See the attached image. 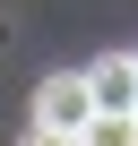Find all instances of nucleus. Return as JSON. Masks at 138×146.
I'll return each instance as SVG.
<instances>
[{"label":"nucleus","mask_w":138,"mask_h":146,"mask_svg":"<svg viewBox=\"0 0 138 146\" xmlns=\"http://www.w3.org/2000/svg\"><path fill=\"white\" fill-rule=\"evenodd\" d=\"M95 120V86H86V69H52V78L35 86V129H69L78 137Z\"/></svg>","instance_id":"obj_1"},{"label":"nucleus","mask_w":138,"mask_h":146,"mask_svg":"<svg viewBox=\"0 0 138 146\" xmlns=\"http://www.w3.org/2000/svg\"><path fill=\"white\" fill-rule=\"evenodd\" d=\"M86 86H95V112H138V60H129V52L95 60V69H86Z\"/></svg>","instance_id":"obj_2"},{"label":"nucleus","mask_w":138,"mask_h":146,"mask_svg":"<svg viewBox=\"0 0 138 146\" xmlns=\"http://www.w3.org/2000/svg\"><path fill=\"white\" fill-rule=\"evenodd\" d=\"M78 146H138V112H95L78 129Z\"/></svg>","instance_id":"obj_3"},{"label":"nucleus","mask_w":138,"mask_h":146,"mask_svg":"<svg viewBox=\"0 0 138 146\" xmlns=\"http://www.w3.org/2000/svg\"><path fill=\"white\" fill-rule=\"evenodd\" d=\"M17 146H78V137H69V129H26Z\"/></svg>","instance_id":"obj_4"},{"label":"nucleus","mask_w":138,"mask_h":146,"mask_svg":"<svg viewBox=\"0 0 138 146\" xmlns=\"http://www.w3.org/2000/svg\"><path fill=\"white\" fill-rule=\"evenodd\" d=\"M129 60H138V52H129Z\"/></svg>","instance_id":"obj_5"}]
</instances>
